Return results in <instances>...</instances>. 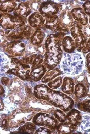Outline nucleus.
<instances>
[{
    "mask_svg": "<svg viewBox=\"0 0 90 134\" xmlns=\"http://www.w3.org/2000/svg\"><path fill=\"white\" fill-rule=\"evenodd\" d=\"M33 95L39 99L48 102L52 106L68 113L74 105L73 99L62 92L53 90L42 83L34 86Z\"/></svg>",
    "mask_w": 90,
    "mask_h": 134,
    "instance_id": "f257e3e1",
    "label": "nucleus"
},
{
    "mask_svg": "<svg viewBox=\"0 0 90 134\" xmlns=\"http://www.w3.org/2000/svg\"><path fill=\"white\" fill-rule=\"evenodd\" d=\"M64 37L60 34H49L46 38L43 57L44 64L47 69L56 68L60 64L63 54L61 41Z\"/></svg>",
    "mask_w": 90,
    "mask_h": 134,
    "instance_id": "f03ea898",
    "label": "nucleus"
},
{
    "mask_svg": "<svg viewBox=\"0 0 90 134\" xmlns=\"http://www.w3.org/2000/svg\"><path fill=\"white\" fill-rule=\"evenodd\" d=\"M84 68V59L78 52L64 53L60 63L62 74L67 76H76L81 74Z\"/></svg>",
    "mask_w": 90,
    "mask_h": 134,
    "instance_id": "7ed1b4c3",
    "label": "nucleus"
},
{
    "mask_svg": "<svg viewBox=\"0 0 90 134\" xmlns=\"http://www.w3.org/2000/svg\"><path fill=\"white\" fill-rule=\"evenodd\" d=\"M31 70V66L29 64L24 63L16 57H12L10 67L6 73L13 74L22 80L29 81Z\"/></svg>",
    "mask_w": 90,
    "mask_h": 134,
    "instance_id": "20e7f679",
    "label": "nucleus"
},
{
    "mask_svg": "<svg viewBox=\"0 0 90 134\" xmlns=\"http://www.w3.org/2000/svg\"><path fill=\"white\" fill-rule=\"evenodd\" d=\"M27 19L15 16L9 13H1V27L6 30H14L26 25Z\"/></svg>",
    "mask_w": 90,
    "mask_h": 134,
    "instance_id": "39448f33",
    "label": "nucleus"
},
{
    "mask_svg": "<svg viewBox=\"0 0 90 134\" xmlns=\"http://www.w3.org/2000/svg\"><path fill=\"white\" fill-rule=\"evenodd\" d=\"M32 122L36 126L47 127L52 130H55L59 124V121L53 115L43 112L36 114L33 117Z\"/></svg>",
    "mask_w": 90,
    "mask_h": 134,
    "instance_id": "423d86ee",
    "label": "nucleus"
},
{
    "mask_svg": "<svg viewBox=\"0 0 90 134\" xmlns=\"http://www.w3.org/2000/svg\"><path fill=\"white\" fill-rule=\"evenodd\" d=\"M83 26L75 21L73 26L70 28V32L75 44V49L78 52H81L85 48L87 38L85 37L82 31Z\"/></svg>",
    "mask_w": 90,
    "mask_h": 134,
    "instance_id": "0eeeda50",
    "label": "nucleus"
},
{
    "mask_svg": "<svg viewBox=\"0 0 90 134\" xmlns=\"http://www.w3.org/2000/svg\"><path fill=\"white\" fill-rule=\"evenodd\" d=\"M61 4L54 1H46L41 2L38 12L46 19L58 15L62 11Z\"/></svg>",
    "mask_w": 90,
    "mask_h": 134,
    "instance_id": "6e6552de",
    "label": "nucleus"
},
{
    "mask_svg": "<svg viewBox=\"0 0 90 134\" xmlns=\"http://www.w3.org/2000/svg\"><path fill=\"white\" fill-rule=\"evenodd\" d=\"M5 52L13 57H20L25 54L27 49L26 44L20 40L9 41L5 43Z\"/></svg>",
    "mask_w": 90,
    "mask_h": 134,
    "instance_id": "1a4fd4ad",
    "label": "nucleus"
},
{
    "mask_svg": "<svg viewBox=\"0 0 90 134\" xmlns=\"http://www.w3.org/2000/svg\"><path fill=\"white\" fill-rule=\"evenodd\" d=\"M29 25H26L18 29L12 30L7 35V39L10 40L26 39L28 40L35 30Z\"/></svg>",
    "mask_w": 90,
    "mask_h": 134,
    "instance_id": "9d476101",
    "label": "nucleus"
},
{
    "mask_svg": "<svg viewBox=\"0 0 90 134\" xmlns=\"http://www.w3.org/2000/svg\"><path fill=\"white\" fill-rule=\"evenodd\" d=\"M79 80L78 82L75 84L74 90V95L77 99H83L86 97L88 95L89 91V83L88 81V79H87V81L86 80Z\"/></svg>",
    "mask_w": 90,
    "mask_h": 134,
    "instance_id": "9b49d317",
    "label": "nucleus"
},
{
    "mask_svg": "<svg viewBox=\"0 0 90 134\" xmlns=\"http://www.w3.org/2000/svg\"><path fill=\"white\" fill-rule=\"evenodd\" d=\"M32 12V8L30 1L22 2L18 4L17 8L13 12V15L27 19L31 14Z\"/></svg>",
    "mask_w": 90,
    "mask_h": 134,
    "instance_id": "f8f14e48",
    "label": "nucleus"
},
{
    "mask_svg": "<svg viewBox=\"0 0 90 134\" xmlns=\"http://www.w3.org/2000/svg\"><path fill=\"white\" fill-rule=\"evenodd\" d=\"M27 22L29 25L33 29H41L46 23V18L43 17L39 12L36 11L27 18Z\"/></svg>",
    "mask_w": 90,
    "mask_h": 134,
    "instance_id": "ddd939ff",
    "label": "nucleus"
},
{
    "mask_svg": "<svg viewBox=\"0 0 90 134\" xmlns=\"http://www.w3.org/2000/svg\"><path fill=\"white\" fill-rule=\"evenodd\" d=\"M71 13L75 21L80 23L82 26H85L88 24L89 19L88 16L82 7H74L71 10Z\"/></svg>",
    "mask_w": 90,
    "mask_h": 134,
    "instance_id": "4468645a",
    "label": "nucleus"
},
{
    "mask_svg": "<svg viewBox=\"0 0 90 134\" xmlns=\"http://www.w3.org/2000/svg\"><path fill=\"white\" fill-rule=\"evenodd\" d=\"M47 71V68L44 65V63L31 68L29 81L35 82L39 81L43 77Z\"/></svg>",
    "mask_w": 90,
    "mask_h": 134,
    "instance_id": "2eb2a0df",
    "label": "nucleus"
},
{
    "mask_svg": "<svg viewBox=\"0 0 90 134\" xmlns=\"http://www.w3.org/2000/svg\"><path fill=\"white\" fill-rule=\"evenodd\" d=\"M74 80L71 77L65 76L63 79V82L61 86V90L63 93L71 96L74 94Z\"/></svg>",
    "mask_w": 90,
    "mask_h": 134,
    "instance_id": "dca6fc26",
    "label": "nucleus"
},
{
    "mask_svg": "<svg viewBox=\"0 0 90 134\" xmlns=\"http://www.w3.org/2000/svg\"><path fill=\"white\" fill-rule=\"evenodd\" d=\"M78 128V126L65 121L64 122L59 123L55 130V132L58 133H73L77 130Z\"/></svg>",
    "mask_w": 90,
    "mask_h": 134,
    "instance_id": "f3484780",
    "label": "nucleus"
},
{
    "mask_svg": "<svg viewBox=\"0 0 90 134\" xmlns=\"http://www.w3.org/2000/svg\"><path fill=\"white\" fill-rule=\"evenodd\" d=\"M61 47L65 53H71L74 52L75 49V42L70 36H65L61 41Z\"/></svg>",
    "mask_w": 90,
    "mask_h": 134,
    "instance_id": "a211bd4d",
    "label": "nucleus"
},
{
    "mask_svg": "<svg viewBox=\"0 0 90 134\" xmlns=\"http://www.w3.org/2000/svg\"><path fill=\"white\" fill-rule=\"evenodd\" d=\"M82 115L80 110L72 108L66 114V121L79 126L82 120Z\"/></svg>",
    "mask_w": 90,
    "mask_h": 134,
    "instance_id": "6ab92c4d",
    "label": "nucleus"
},
{
    "mask_svg": "<svg viewBox=\"0 0 90 134\" xmlns=\"http://www.w3.org/2000/svg\"><path fill=\"white\" fill-rule=\"evenodd\" d=\"M46 33L42 29H36L30 38V44L37 47L43 43L46 39Z\"/></svg>",
    "mask_w": 90,
    "mask_h": 134,
    "instance_id": "aec40b11",
    "label": "nucleus"
},
{
    "mask_svg": "<svg viewBox=\"0 0 90 134\" xmlns=\"http://www.w3.org/2000/svg\"><path fill=\"white\" fill-rule=\"evenodd\" d=\"M61 21L66 25L70 29L73 26L75 21L73 19L72 15L71 13V10L68 9H63L58 15Z\"/></svg>",
    "mask_w": 90,
    "mask_h": 134,
    "instance_id": "412c9836",
    "label": "nucleus"
},
{
    "mask_svg": "<svg viewBox=\"0 0 90 134\" xmlns=\"http://www.w3.org/2000/svg\"><path fill=\"white\" fill-rule=\"evenodd\" d=\"M1 13H10L13 12L18 6L15 1H1Z\"/></svg>",
    "mask_w": 90,
    "mask_h": 134,
    "instance_id": "4be33fe9",
    "label": "nucleus"
},
{
    "mask_svg": "<svg viewBox=\"0 0 90 134\" xmlns=\"http://www.w3.org/2000/svg\"><path fill=\"white\" fill-rule=\"evenodd\" d=\"M62 74V72L61 70L58 68H53L48 69L47 71L45 74L44 75L43 77L41 80V82L42 83L46 84L48 83L51 80H53L55 77L60 76L61 74Z\"/></svg>",
    "mask_w": 90,
    "mask_h": 134,
    "instance_id": "5701e85b",
    "label": "nucleus"
},
{
    "mask_svg": "<svg viewBox=\"0 0 90 134\" xmlns=\"http://www.w3.org/2000/svg\"><path fill=\"white\" fill-rule=\"evenodd\" d=\"M77 130L81 133H90V114L86 113L82 115V120Z\"/></svg>",
    "mask_w": 90,
    "mask_h": 134,
    "instance_id": "b1692460",
    "label": "nucleus"
},
{
    "mask_svg": "<svg viewBox=\"0 0 90 134\" xmlns=\"http://www.w3.org/2000/svg\"><path fill=\"white\" fill-rule=\"evenodd\" d=\"M36 125L32 122H27L21 125L18 129L19 132H27L30 133H35Z\"/></svg>",
    "mask_w": 90,
    "mask_h": 134,
    "instance_id": "393cba45",
    "label": "nucleus"
},
{
    "mask_svg": "<svg viewBox=\"0 0 90 134\" xmlns=\"http://www.w3.org/2000/svg\"><path fill=\"white\" fill-rule=\"evenodd\" d=\"M52 115L59 122H64L66 121V115L61 109H55L52 112Z\"/></svg>",
    "mask_w": 90,
    "mask_h": 134,
    "instance_id": "a878e982",
    "label": "nucleus"
},
{
    "mask_svg": "<svg viewBox=\"0 0 90 134\" xmlns=\"http://www.w3.org/2000/svg\"><path fill=\"white\" fill-rule=\"evenodd\" d=\"M62 82H63L62 77L61 76H58V77H55L53 80L48 82L47 84V85L50 88L53 90H56L59 88L61 86Z\"/></svg>",
    "mask_w": 90,
    "mask_h": 134,
    "instance_id": "bb28decb",
    "label": "nucleus"
},
{
    "mask_svg": "<svg viewBox=\"0 0 90 134\" xmlns=\"http://www.w3.org/2000/svg\"><path fill=\"white\" fill-rule=\"evenodd\" d=\"M78 109L83 112L90 113V99H85L77 104Z\"/></svg>",
    "mask_w": 90,
    "mask_h": 134,
    "instance_id": "cd10ccee",
    "label": "nucleus"
},
{
    "mask_svg": "<svg viewBox=\"0 0 90 134\" xmlns=\"http://www.w3.org/2000/svg\"><path fill=\"white\" fill-rule=\"evenodd\" d=\"M53 133V132L52 131V129H50L47 127H41L40 128H38L35 131V133H41V134H49Z\"/></svg>",
    "mask_w": 90,
    "mask_h": 134,
    "instance_id": "c85d7f7f",
    "label": "nucleus"
},
{
    "mask_svg": "<svg viewBox=\"0 0 90 134\" xmlns=\"http://www.w3.org/2000/svg\"><path fill=\"white\" fill-rule=\"evenodd\" d=\"M82 8L85 13L90 17V1H86L82 4Z\"/></svg>",
    "mask_w": 90,
    "mask_h": 134,
    "instance_id": "c756f323",
    "label": "nucleus"
},
{
    "mask_svg": "<svg viewBox=\"0 0 90 134\" xmlns=\"http://www.w3.org/2000/svg\"><path fill=\"white\" fill-rule=\"evenodd\" d=\"M82 31L85 37L88 39L90 37V25L88 24L85 26H83Z\"/></svg>",
    "mask_w": 90,
    "mask_h": 134,
    "instance_id": "7c9ffc66",
    "label": "nucleus"
},
{
    "mask_svg": "<svg viewBox=\"0 0 90 134\" xmlns=\"http://www.w3.org/2000/svg\"><path fill=\"white\" fill-rule=\"evenodd\" d=\"M36 47H37V48H36V53L37 54L43 55L44 53H45V51H46V49H45L44 43H42V44H40V46H37Z\"/></svg>",
    "mask_w": 90,
    "mask_h": 134,
    "instance_id": "2f4dec72",
    "label": "nucleus"
},
{
    "mask_svg": "<svg viewBox=\"0 0 90 134\" xmlns=\"http://www.w3.org/2000/svg\"><path fill=\"white\" fill-rule=\"evenodd\" d=\"M85 64L88 72L90 74V52L87 53L85 56Z\"/></svg>",
    "mask_w": 90,
    "mask_h": 134,
    "instance_id": "473e14b6",
    "label": "nucleus"
},
{
    "mask_svg": "<svg viewBox=\"0 0 90 134\" xmlns=\"http://www.w3.org/2000/svg\"><path fill=\"white\" fill-rule=\"evenodd\" d=\"M89 52H90V37L87 39L86 46L82 51V52L83 54H87Z\"/></svg>",
    "mask_w": 90,
    "mask_h": 134,
    "instance_id": "72a5a7b5",
    "label": "nucleus"
},
{
    "mask_svg": "<svg viewBox=\"0 0 90 134\" xmlns=\"http://www.w3.org/2000/svg\"><path fill=\"white\" fill-rule=\"evenodd\" d=\"M1 82L3 84L5 85H8L10 82V79L7 77H3L1 78Z\"/></svg>",
    "mask_w": 90,
    "mask_h": 134,
    "instance_id": "f704fd0d",
    "label": "nucleus"
},
{
    "mask_svg": "<svg viewBox=\"0 0 90 134\" xmlns=\"http://www.w3.org/2000/svg\"><path fill=\"white\" fill-rule=\"evenodd\" d=\"M88 22H89V25H90V17L89 18V20H88Z\"/></svg>",
    "mask_w": 90,
    "mask_h": 134,
    "instance_id": "c9c22d12",
    "label": "nucleus"
}]
</instances>
